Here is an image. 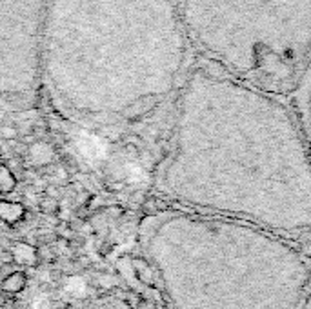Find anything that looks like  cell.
I'll return each mask as SVG.
<instances>
[{"label": "cell", "instance_id": "1", "mask_svg": "<svg viewBox=\"0 0 311 309\" xmlns=\"http://www.w3.org/2000/svg\"><path fill=\"white\" fill-rule=\"evenodd\" d=\"M155 189L173 208L311 237V146L277 93L219 67L182 82Z\"/></svg>", "mask_w": 311, "mask_h": 309}, {"label": "cell", "instance_id": "2", "mask_svg": "<svg viewBox=\"0 0 311 309\" xmlns=\"http://www.w3.org/2000/svg\"><path fill=\"white\" fill-rule=\"evenodd\" d=\"M178 0H48L42 84L86 126L137 119L186 80Z\"/></svg>", "mask_w": 311, "mask_h": 309}, {"label": "cell", "instance_id": "3", "mask_svg": "<svg viewBox=\"0 0 311 309\" xmlns=\"http://www.w3.org/2000/svg\"><path fill=\"white\" fill-rule=\"evenodd\" d=\"M144 255L173 309H302L309 262L295 240L180 208L148 215Z\"/></svg>", "mask_w": 311, "mask_h": 309}, {"label": "cell", "instance_id": "4", "mask_svg": "<svg viewBox=\"0 0 311 309\" xmlns=\"http://www.w3.org/2000/svg\"><path fill=\"white\" fill-rule=\"evenodd\" d=\"M189 40L222 71L271 93L311 64V0H178Z\"/></svg>", "mask_w": 311, "mask_h": 309}, {"label": "cell", "instance_id": "5", "mask_svg": "<svg viewBox=\"0 0 311 309\" xmlns=\"http://www.w3.org/2000/svg\"><path fill=\"white\" fill-rule=\"evenodd\" d=\"M48 0H0V89L4 111L28 110L42 84Z\"/></svg>", "mask_w": 311, "mask_h": 309}, {"label": "cell", "instance_id": "6", "mask_svg": "<svg viewBox=\"0 0 311 309\" xmlns=\"http://www.w3.org/2000/svg\"><path fill=\"white\" fill-rule=\"evenodd\" d=\"M302 100H300V122L304 128V133L307 137V142L311 146V64L307 67L306 75L302 78Z\"/></svg>", "mask_w": 311, "mask_h": 309}, {"label": "cell", "instance_id": "7", "mask_svg": "<svg viewBox=\"0 0 311 309\" xmlns=\"http://www.w3.org/2000/svg\"><path fill=\"white\" fill-rule=\"evenodd\" d=\"M55 157V151L51 149V146L44 142H35L28 151V158L31 160L33 166H40V164H49Z\"/></svg>", "mask_w": 311, "mask_h": 309}, {"label": "cell", "instance_id": "8", "mask_svg": "<svg viewBox=\"0 0 311 309\" xmlns=\"http://www.w3.org/2000/svg\"><path fill=\"white\" fill-rule=\"evenodd\" d=\"M13 257L19 264H31L35 260V251L33 247L26 246V244H19L17 249H13Z\"/></svg>", "mask_w": 311, "mask_h": 309}, {"label": "cell", "instance_id": "9", "mask_svg": "<svg viewBox=\"0 0 311 309\" xmlns=\"http://www.w3.org/2000/svg\"><path fill=\"white\" fill-rule=\"evenodd\" d=\"M24 215V208L20 204H8L6 202L2 205V217H4L6 222H17Z\"/></svg>", "mask_w": 311, "mask_h": 309}, {"label": "cell", "instance_id": "10", "mask_svg": "<svg viewBox=\"0 0 311 309\" xmlns=\"http://www.w3.org/2000/svg\"><path fill=\"white\" fill-rule=\"evenodd\" d=\"M0 185H2V191L4 193H10L15 187V176L11 175V171L8 169V166L2 167V176H0Z\"/></svg>", "mask_w": 311, "mask_h": 309}, {"label": "cell", "instance_id": "11", "mask_svg": "<svg viewBox=\"0 0 311 309\" xmlns=\"http://www.w3.org/2000/svg\"><path fill=\"white\" fill-rule=\"evenodd\" d=\"M22 285H24V276L20 275V273H15V275H11L10 278L4 282V287L8 291H19Z\"/></svg>", "mask_w": 311, "mask_h": 309}, {"label": "cell", "instance_id": "12", "mask_svg": "<svg viewBox=\"0 0 311 309\" xmlns=\"http://www.w3.org/2000/svg\"><path fill=\"white\" fill-rule=\"evenodd\" d=\"M19 133V129L15 128V126H4L2 128V137L4 138H15Z\"/></svg>", "mask_w": 311, "mask_h": 309}]
</instances>
